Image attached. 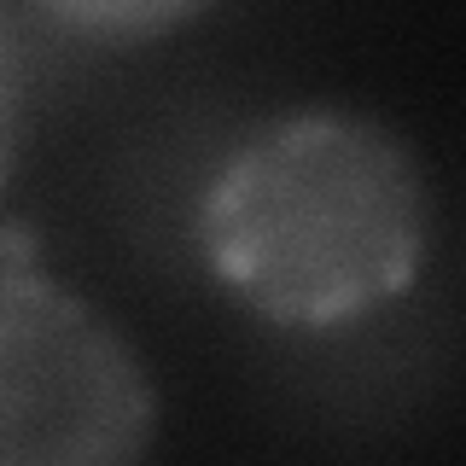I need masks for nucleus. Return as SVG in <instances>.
<instances>
[{
  "instance_id": "2",
  "label": "nucleus",
  "mask_w": 466,
  "mask_h": 466,
  "mask_svg": "<svg viewBox=\"0 0 466 466\" xmlns=\"http://www.w3.org/2000/svg\"><path fill=\"white\" fill-rule=\"evenodd\" d=\"M157 437L146 361L76 291L0 280V466H123Z\"/></svg>"
},
{
  "instance_id": "3",
  "label": "nucleus",
  "mask_w": 466,
  "mask_h": 466,
  "mask_svg": "<svg viewBox=\"0 0 466 466\" xmlns=\"http://www.w3.org/2000/svg\"><path fill=\"white\" fill-rule=\"evenodd\" d=\"M65 29L94 41H152L164 29L198 18L210 0H41Z\"/></svg>"
},
{
  "instance_id": "1",
  "label": "nucleus",
  "mask_w": 466,
  "mask_h": 466,
  "mask_svg": "<svg viewBox=\"0 0 466 466\" xmlns=\"http://www.w3.org/2000/svg\"><path fill=\"white\" fill-rule=\"evenodd\" d=\"M198 245L262 320L344 327L420 280L431 187L397 128L356 111H291L216 169Z\"/></svg>"
},
{
  "instance_id": "4",
  "label": "nucleus",
  "mask_w": 466,
  "mask_h": 466,
  "mask_svg": "<svg viewBox=\"0 0 466 466\" xmlns=\"http://www.w3.org/2000/svg\"><path fill=\"white\" fill-rule=\"evenodd\" d=\"M24 99H29L24 47L12 35L6 12H0V181L12 175V157H18V140H24Z\"/></svg>"
}]
</instances>
